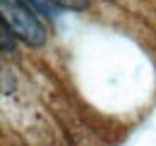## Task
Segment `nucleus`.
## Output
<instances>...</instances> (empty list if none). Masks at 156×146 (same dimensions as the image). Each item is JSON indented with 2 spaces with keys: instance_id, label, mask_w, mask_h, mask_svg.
<instances>
[{
  "instance_id": "f257e3e1",
  "label": "nucleus",
  "mask_w": 156,
  "mask_h": 146,
  "mask_svg": "<svg viewBox=\"0 0 156 146\" xmlns=\"http://www.w3.org/2000/svg\"><path fill=\"white\" fill-rule=\"evenodd\" d=\"M2 19L10 24V29L27 43V46H43L46 43V29L39 22V12L29 7L22 0H0Z\"/></svg>"
},
{
  "instance_id": "f03ea898",
  "label": "nucleus",
  "mask_w": 156,
  "mask_h": 146,
  "mask_svg": "<svg viewBox=\"0 0 156 146\" xmlns=\"http://www.w3.org/2000/svg\"><path fill=\"white\" fill-rule=\"evenodd\" d=\"M29 7H34L39 15H43V17H48V19H53L55 17V7H53V2L51 0H24Z\"/></svg>"
},
{
  "instance_id": "7ed1b4c3",
  "label": "nucleus",
  "mask_w": 156,
  "mask_h": 146,
  "mask_svg": "<svg viewBox=\"0 0 156 146\" xmlns=\"http://www.w3.org/2000/svg\"><path fill=\"white\" fill-rule=\"evenodd\" d=\"M12 29H10V24L2 19V53H12L15 50V38H12Z\"/></svg>"
},
{
  "instance_id": "20e7f679",
  "label": "nucleus",
  "mask_w": 156,
  "mask_h": 146,
  "mask_svg": "<svg viewBox=\"0 0 156 146\" xmlns=\"http://www.w3.org/2000/svg\"><path fill=\"white\" fill-rule=\"evenodd\" d=\"M51 2L65 10H87L89 7V0H51Z\"/></svg>"
}]
</instances>
